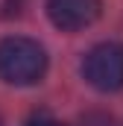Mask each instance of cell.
Instances as JSON below:
<instances>
[{
    "instance_id": "3",
    "label": "cell",
    "mask_w": 123,
    "mask_h": 126,
    "mask_svg": "<svg viewBox=\"0 0 123 126\" xmlns=\"http://www.w3.org/2000/svg\"><path fill=\"white\" fill-rule=\"evenodd\" d=\"M100 0H47V15L53 27L64 32H76L91 27L100 18Z\"/></svg>"
},
{
    "instance_id": "5",
    "label": "cell",
    "mask_w": 123,
    "mask_h": 126,
    "mask_svg": "<svg viewBox=\"0 0 123 126\" xmlns=\"http://www.w3.org/2000/svg\"><path fill=\"white\" fill-rule=\"evenodd\" d=\"M0 126H3V117H0Z\"/></svg>"
},
{
    "instance_id": "1",
    "label": "cell",
    "mask_w": 123,
    "mask_h": 126,
    "mask_svg": "<svg viewBox=\"0 0 123 126\" xmlns=\"http://www.w3.org/2000/svg\"><path fill=\"white\" fill-rule=\"evenodd\" d=\"M47 73V53L38 41L12 35L0 41V79L9 85H35Z\"/></svg>"
},
{
    "instance_id": "4",
    "label": "cell",
    "mask_w": 123,
    "mask_h": 126,
    "mask_svg": "<svg viewBox=\"0 0 123 126\" xmlns=\"http://www.w3.org/2000/svg\"><path fill=\"white\" fill-rule=\"evenodd\" d=\"M27 126H64V123H59V120L50 117V114H32L30 120H27Z\"/></svg>"
},
{
    "instance_id": "2",
    "label": "cell",
    "mask_w": 123,
    "mask_h": 126,
    "mask_svg": "<svg viewBox=\"0 0 123 126\" xmlns=\"http://www.w3.org/2000/svg\"><path fill=\"white\" fill-rule=\"evenodd\" d=\"M85 79L97 91H117L123 88V44L117 41H103L88 50L82 64Z\"/></svg>"
}]
</instances>
